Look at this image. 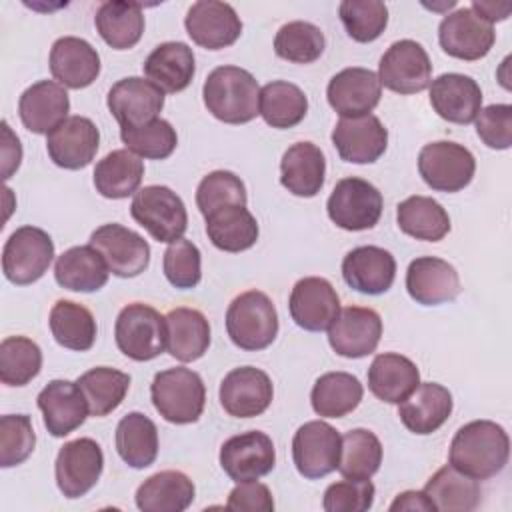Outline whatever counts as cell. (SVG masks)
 Wrapping results in <instances>:
<instances>
[{"label": "cell", "instance_id": "d4e9b609", "mask_svg": "<svg viewBox=\"0 0 512 512\" xmlns=\"http://www.w3.org/2000/svg\"><path fill=\"white\" fill-rule=\"evenodd\" d=\"M406 290L422 306H438L460 294V278L452 264L436 256H420L406 270Z\"/></svg>", "mask_w": 512, "mask_h": 512}, {"label": "cell", "instance_id": "2e32d148", "mask_svg": "<svg viewBox=\"0 0 512 512\" xmlns=\"http://www.w3.org/2000/svg\"><path fill=\"white\" fill-rule=\"evenodd\" d=\"M106 104L122 128H138L158 118L164 106V92L150 80L128 76L108 90Z\"/></svg>", "mask_w": 512, "mask_h": 512}, {"label": "cell", "instance_id": "6da1fadb", "mask_svg": "<svg viewBox=\"0 0 512 512\" xmlns=\"http://www.w3.org/2000/svg\"><path fill=\"white\" fill-rule=\"evenodd\" d=\"M510 440L492 420H472L458 428L450 444V466L474 480H488L508 464Z\"/></svg>", "mask_w": 512, "mask_h": 512}, {"label": "cell", "instance_id": "83f0119b", "mask_svg": "<svg viewBox=\"0 0 512 512\" xmlns=\"http://www.w3.org/2000/svg\"><path fill=\"white\" fill-rule=\"evenodd\" d=\"M396 276L394 256L380 246H358L342 260L344 282L362 294H382L390 290Z\"/></svg>", "mask_w": 512, "mask_h": 512}, {"label": "cell", "instance_id": "8fae6325", "mask_svg": "<svg viewBox=\"0 0 512 512\" xmlns=\"http://www.w3.org/2000/svg\"><path fill=\"white\" fill-rule=\"evenodd\" d=\"M342 436L322 420L302 424L292 438V460L296 470L310 480L322 478L338 468Z\"/></svg>", "mask_w": 512, "mask_h": 512}, {"label": "cell", "instance_id": "30bf717a", "mask_svg": "<svg viewBox=\"0 0 512 512\" xmlns=\"http://www.w3.org/2000/svg\"><path fill=\"white\" fill-rule=\"evenodd\" d=\"M376 76L380 86L396 94H418L430 86L432 62L422 44L398 40L382 54Z\"/></svg>", "mask_w": 512, "mask_h": 512}, {"label": "cell", "instance_id": "9c48e42d", "mask_svg": "<svg viewBox=\"0 0 512 512\" xmlns=\"http://www.w3.org/2000/svg\"><path fill=\"white\" fill-rule=\"evenodd\" d=\"M418 172L432 190L458 192L472 182L476 160L462 144L430 142L418 154Z\"/></svg>", "mask_w": 512, "mask_h": 512}, {"label": "cell", "instance_id": "7dc6e473", "mask_svg": "<svg viewBox=\"0 0 512 512\" xmlns=\"http://www.w3.org/2000/svg\"><path fill=\"white\" fill-rule=\"evenodd\" d=\"M382 464V444L378 436L366 428H354L342 436L338 472L344 478L368 480Z\"/></svg>", "mask_w": 512, "mask_h": 512}, {"label": "cell", "instance_id": "94428289", "mask_svg": "<svg viewBox=\"0 0 512 512\" xmlns=\"http://www.w3.org/2000/svg\"><path fill=\"white\" fill-rule=\"evenodd\" d=\"M390 510L396 512V510H424V512H432L436 510L434 504L430 502V498L422 492H416V490H406L402 494H398L394 498V502L390 504Z\"/></svg>", "mask_w": 512, "mask_h": 512}, {"label": "cell", "instance_id": "4316f807", "mask_svg": "<svg viewBox=\"0 0 512 512\" xmlns=\"http://www.w3.org/2000/svg\"><path fill=\"white\" fill-rule=\"evenodd\" d=\"M430 104L440 118L454 124H470L482 108V90L474 78L448 72L432 80Z\"/></svg>", "mask_w": 512, "mask_h": 512}, {"label": "cell", "instance_id": "6125c7cd", "mask_svg": "<svg viewBox=\"0 0 512 512\" xmlns=\"http://www.w3.org/2000/svg\"><path fill=\"white\" fill-rule=\"evenodd\" d=\"M470 8H472L478 16H482L486 22L494 24L496 20L508 18L512 6H510L508 2H506V4H494V2H478V0H474Z\"/></svg>", "mask_w": 512, "mask_h": 512}, {"label": "cell", "instance_id": "277c9868", "mask_svg": "<svg viewBox=\"0 0 512 512\" xmlns=\"http://www.w3.org/2000/svg\"><path fill=\"white\" fill-rule=\"evenodd\" d=\"M226 332L242 350L268 348L278 334V312L272 300L260 290L236 296L226 310Z\"/></svg>", "mask_w": 512, "mask_h": 512}, {"label": "cell", "instance_id": "4dcf8cb0", "mask_svg": "<svg viewBox=\"0 0 512 512\" xmlns=\"http://www.w3.org/2000/svg\"><path fill=\"white\" fill-rule=\"evenodd\" d=\"M326 158L312 142L292 144L280 160V182L294 196L312 198L324 186Z\"/></svg>", "mask_w": 512, "mask_h": 512}, {"label": "cell", "instance_id": "d6a6232c", "mask_svg": "<svg viewBox=\"0 0 512 512\" xmlns=\"http://www.w3.org/2000/svg\"><path fill=\"white\" fill-rule=\"evenodd\" d=\"M142 68L148 80L168 94H176L188 88L196 72L192 48L184 42L158 44L148 54Z\"/></svg>", "mask_w": 512, "mask_h": 512}, {"label": "cell", "instance_id": "5b68a950", "mask_svg": "<svg viewBox=\"0 0 512 512\" xmlns=\"http://www.w3.org/2000/svg\"><path fill=\"white\" fill-rule=\"evenodd\" d=\"M132 218L158 242L172 244L188 228V212L182 198L168 186H144L130 204Z\"/></svg>", "mask_w": 512, "mask_h": 512}, {"label": "cell", "instance_id": "d590c367", "mask_svg": "<svg viewBox=\"0 0 512 512\" xmlns=\"http://www.w3.org/2000/svg\"><path fill=\"white\" fill-rule=\"evenodd\" d=\"M194 482L180 470H162L146 478L136 490L142 512H182L194 500Z\"/></svg>", "mask_w": 512, "mask_h": 512}, {"label": "cell", "instance_id": "60d3db41", "mask_svg": "<svg viewBox=\"0 0 512 512\" xmlns=\"http://www.w3.org/2000/svg\"><path fill=\"white\" fill-rule=\"evenodd\" d=\"M364 394L360 380L348 372L322 374L310 394L312 408L322 418H342L356 410Z\"/></svg>", "mask_w": 512, "mask_h": 512}, {"label": "cell", "instance_id": "cb8c5ba5", "mask_svg": "<svg viewBox=\"0 0 512 512\" xmlns=\"http://www.w3.org/2000/svg\"><path fill=\"white\" fill-rule=\"evenodd\" d=\"M36 404L42 412L46 430L56 438L68 436L70 432L80 428L90 414L82 390L76 382L70 380L48 382L40 390Z\"/></svg>", "mask_w": 512, "mask_h": 512}, {"label": "cell", "instance_id": "f5cc1de1", "mask_svg": "<svg viewBox=\"0 0 512 512\" xmlns=\"http://www.w3.org/2000/svg\"><path fill=\"white\" fill-rule=\"evenodd\" d=\"M246 202H248V196H246L244 182L234 172H228V170H214L206 174L196 188V204L202 216H208L220 206H228V204L246 206Z\"/></svg>", "mask_w": 512, "mask_h": 512}, {"label": "cell", "instance_id": "7bdbcfd3", "mask_svg": "<svg viewBox=\"0 0 512 512\" xmlns=\"http://www.w3.org/2000/svg\"><path fill=\"white\" fill-rule=\"evenodd\" d=\"M396 220L398 228L416 240L438 242L450 232L448 212L440 202L428 196H410L402 200L396 208Z\"/></svg>", "mask_w": 512, "mask_h": 512}, {"label": "cell", "instance_id": "7a4b0ae2", "mask_svg": "<svg viewBox=\"0 0 512 512\" xmlns=\"http://www.w3.org/2000/svg\"><path fill=\"white\" fill-rule=\"evenodd\" d=\"M208 112L226 124H246L260 114V88L256 78L238 66L214 68L202 88Z\"/></svg>", "mask_w": 512, "mask_h": 512}, {"label": "cell", "instance_id": "e0dca14e", "mask_svg": "<svg viewBox=\"0 0 512 512\" xmlns=\"http://www.w3.org/2000/svg\"><path fill=\"white\" fill-rule=\"evenodd\" d=\"M382 336V318L372 308L348 306L328 328V342L338 356L364 358L372 354Z\"/></svg>", "mask_w": 512, "mask_h": 512}, {"label": "cell", "instance_id": "484cf974", "mask_svg": "<svg viewBox=\"0 0 512 512\" xmlns=\"http://www.w3.org/2000/svg\"><path fill=\"white\" fill-rule=\"evenodd\" d=\"M50 72L58 84L80 90L90 86L100 74L96 48L78 36H62L50 48Z\"/></svg>", "mask_w": 512, "mask_h": 512}, {"label": "cell", "instance_id": "9f6ffc18", "mask_svg": "<svg viewBox=\"0 0 512 512\" xmlns=\"http://www.w3.org/2000/svg\"><path fill=\"white\" fill-rule=\"evenodd\" d=\"M374 484L368 480H340L326 488L322 508L326 512H364L372 508Z\"/></svg>", "mask_w": 512, "mask_h": 512}, {"label": "cell", "instance_id": "5bb4252c", "mask_svg": "<svg viewBox=\"0 0 512 512\" xmlns=\"http://www.w3.org/2000/svg\"><path fill=\"white\" fill-rule=\"evenodd\" d=\"M438 40L448 56L458 60H480L494 46L496 32L494 26L472 8H458L442 18Z\"/></svg>", "mask_w": 512, "mask_h": 512}, {"label": "cell", "instance_id": "816d5d0a", "mask_svg": "<svg viewBox=\"0 0 512 512\" xmlns=\"http://www.w3.org/2000/svg\"><path fill=\"white\" fill-rule=\"evenodd\" d=\"M338 14L348 36L356 42L376 40L388 24V8L378 0H344Z\"/></svg>", "mask_w": 512, "mask_h": 512}, {"label": "cell", "instance_id": "1f68e13d", "mask_svg": "<svg viewBox=\"0 0 512 512\" xmlns=\"http://www.w3.org/2000/svg\"><path fill=\"white\" fill-rule=\"evenodd\" d=\"M420 384V372L416 364L394 352L378 354L368 368L370 392L388 404L404 402Z\"/></svg>", "mask_w": 512, "mask_h": 512}, {"label": "cell", "instance_id": "6f0895ef", "mask_svg": "<svg viewBox=\"0 0 512 512\" xmlns=\"http://www.w3.org/2000/svg\"><path fill=\"white\" fill-rule=\"evenodd\" d=\"M476 134L494 150H506L512 144V106L490 104L476 116Z\"/></svg>", "mask_w": 512, "mask_h": 512}, {"label": "cell", "instance_id": "f35d334b", "mask_svg": "<svg viewBox=\"0 0 512 512\" xmlns=\"http://www.w3.org/2000/svg\"><path fill=\"white\" fill-rule=\"evenodd\" d=\"M424 494L430 498L434 508L442 512H470L480 504L478 480L462 474L450 464L430 476L424 486Z\"/></svg>", "mask_w": 512, "mask_h": 512}, {"label": "cell", "instance_id": "3957f363", "mask_svg": "<svg viewBox=\"0 0 512 512\" xmlns=\"http://www.w3.org/2000/svg\"><path fill=\"white\" fill-rule=\"evenodd\" d=\"M152 404L172 424H192L202 416L206 388L198 372L176 366L162 370L150 384Z\"/></svg>", "mask_w": 512, "mask_h": 512}, {"label": "cell", "instance_id": "c3c4849f", "mask_svg": "<svg viewBox=\"0 0 512 512\" xmlns=\"http://www.w3.org/2000/svg\"><path fill=\"white\" fill-rule=\"evenodd\" d=\"M42 350L26 336H8L0 344V380L6 386H26L40 374Z\"/></svg>", "mask_w": 512, "mask_h": 512}, {"label": "cell", "instance_id": "ab89813d", "mask_svg": "<svg viewBox=\"0 0 512 512\" xmlns=\"http://www.w3.org/2000/svg\"><path fill=\"white\" fill-rule=\"evenodd\" d=\"M100 38L114 50H128L138 44L144 32V12L136 2H104L94 16Z\"/></svg>", "mask_w": 512, "mask_h": 512}, {"label": "cell", "instance_id": "f907efd6", "mask_svg": "<svg viewBox=\"0 0 512 512\" xmlns=\"http://www.w3.org/2000/svg\"><path fill=\"white\" fill-rule=\"evenodd\" d=\"M120 138L130 152L150 160L168 158L178 144L176 130L168 120L162 118H156L150 124L138 128H122Z\"/></svg>", "mask_w": 512, "mask_h": 512}, {"label": "cell", "instance_id": "ba28073f", "mask_svg": "<svg viewBox=\"0 0 512 512\" xmlns=\"http://www.w3.org/2000/svg\"><path fill=\"white\" fill-rule=\"evenodd\" d=\"M382 194L374 184L362 178H342L336 182L326 210L330 220L348 232L374 228L382 216Z\"/></svg>", "mask_w": 512, "mask_h": 512}, {"label": "cell", "instance_id": "603a6c76", "mask_svg": "<svg viewBox=\"0 0 512 512\" xmlns=\"http://www.w3.org/2000/svg\"><path fill=\"white\" fill-rule=\"evenodd\" d=\"M328 104L342 118H356L370 114L382 96L378 76L368 68H344L334 74L326 88Z\"/></svg>", "mask_w": 512, "mask_h": 512}, {"label": "cell", "instance_id": "ffe728a7", "mask_svg": "<svg viewBox=\"0 0 512 512\" xmlns=\"http://www.w3.org/2000/svg\"><path fill=\"white\" fill-rule=\"evenodd\" d=\"M288 310L300 328L322 332L328 330L340 314V298L326 278L306 276L294 284Z\"/></svg>", "mask_w": 512, "mask_h": 512}, {"label": "cell", "instance_id": "f1b7e54d", "mask_svg": "<svg viewBox=\"0 0 512 512\" xmlns=\"http://www.w3.org/2000/svg\"><path fill=\"white\" fill-rule=\"evenodd\" d=\"M68 110V92L54 80H40L28 86L18 100L20 120L34 134L52 132L60 122L68 118Z\"/></svg>", "mask_w": 512, "mask_h": 512}, {"label": "cell", "instance_id": "d6986e66", "mask_svg": "<svg viewBox=\"0 0 512 512\" xmlns=\"http://www.w3.org/2000/svg\"><path fill=\"white\" fill-rule=\"evenodd\" d=\"M100 146V132L86 116H68L46 136L50 160L66 170L88 166Z\"/></svg>", "mask_w": 512, "mask_h": 512}, {"label": "cell", "instance_id": "7c38bea8", "mask_svg": "<svg viewBox=\"0 0 512 512\" xmlns=\"http://www.w3.org/2000/svg\"><path fill=\"white\" fill-rule=\"evenodd\" d=\"M104 468V454L96 440L76 438L66 442L56 456L54 472L58 490L66 498H80L90 492Z\"/></svg>", "mask_w": 512, "mask_h": 512}, {"label": "cell", "instance_id": "f6af8a7d", "mask_svg": "<svg viewBox=\"0 0 512 512\" xmlns=\"http://www.w3.org/2000/svg\"><path fill=\"white\" fill-rule=\"evenodd\" d=\"M76 384L86 398L90 416L102 418L122 404L130 388V376L116 368L96 366L84 372Z\"/></svg>", "mask_w": 512, "mask_h": 512}, {"label": "cell", "instance_id": "7402d4cb", "mask_svg": "<svg viewBox=\"0 0 512 512\" xmlns=\"http://www.w3.org/2000/svg\"><path fill=\"white\" fill-rule=\"evenodd\" d=\"M332 144L344 162L372 164L386 152L388 130L372 114L342 118L332 130Z\"/></svg>", "mask_w": 512, "mask_h": 512}, {"label": "cell", "instance_id": "bcb514c9", "mask_svg": "<svg viewBox=\"0 0 512 512\" xmlns=\"http://www.w3.org/2000/svg\"><path fill=\"white\" fill-rule=\"evenodd\" d=\"M308 112L306 94L292 82L274 80L260 90V116L272 128H292Z\"/></svg>", "mask_w": 512, "mask_h": 512}, {"label": "cell", "instance_id": "52a82bcc", "mask_svg": "<svg viewBox=\"0 0 512 512\" xmlns=\"http://www.w3.org/2000/svg\"><path fill=\"white\" fill-rule=\"evenodd\" d=\"M54 258V242L36 226L16 228L2 250V272L18 286L32 284L44 276Z\"/></svg>", "mask_w": 512, "mask_h": 512}, {"label": "cell", "instance_id": "f546056e", "mask_svg": "<svg viewBox=\"0 0 512 512\" xmlns=\"http://www.w3.org/2000/svg\"><path fill=\"white\" fill-rule=\"evenodd\" d=\"M452 414V394L436 382H422L416 390L398 404L402 424L414 434L436 432Z\"/></svg>", "mask_w": 512, "mask_h": 512}, {"label": "cell", "instance_id": "8d00e7d4", "mask_svg": "<svg viewBox=\"0 0 512 512\" xmlns=\"http://www.w3.org/2000/svg\"><path fill=\"white\" fill-rule=\"evenodd\" d=\"M204 218L206 234L218 250L242 252L252 248L258 240V222L246 206H220Z\"/></svg>", "mask_w": 512, "mask_h": 512}, {"label": "cell", "instance_id": "836d02e7", "mask_svg": "<svg viewBox=\"0 0 512 512\" xmlns=\"http://www.w3.org/2000/svg\"><path fill=\"white\" fill-rule=\"evenodd\" d=\"M166 350L180 362L202 358L210 346V324L200 310L174 308L166 316Z\"/></svg>", "mask_w": 512, "mask_h": 512}, {"label": "cell", "instance_id": "681fc988", "mask_svg": "<svg viewBox=\"0 0 512 512\" xmlns=\"http://www.w3.org/2000/svg\"><path fill=\"white\" fill-rule=\"evenodd\" d=\"M326 40L322 30L304 20H294L284 24L274 38V52L294 64H310L318 60L324 52Z\"/></svg>", "mask_w": 512, "mask_h": 512}, {"label": "cell", "instance_id": "91938a15", "mask_svg": "<svg viewBox=\"0 0 512 512\" xmlns=\"http://www.w3.org/2000/svg\"><path fill=\"white\" fill-rule=\"evenodd\" d=\"M2 178L8 180L20 166V160H22V146H20V140L18 136L12 134L8 122L4 120L2 122Z\"/></svg>", "mask_w": 512, "mask_h": 512}, {"label": "cell", "instance_id": "74e56055", "mask_svg": "<svg viewBox=\"0 0 512 512\" xmlns=\"http://www.w3.org/2000/svg\"><path fill=\"white\" fill-rule=\"evenodd\" d=\"M144 176V162L128 148L112 150L94 168L96 190L110 200L128 198L138 192Z\"/></svg>", "mask_w": 512, "mask_h": 512}, {"label": "cell", "instance_id": "9a60e30c", "mask_svg": "<svg viewBox=\"0 0 512 512\" xmlns=\"http://www.w3.org/2000/svg\"><path fill=\"white\" fill-rule=\"evenodd\" d=\"M274 464V442L260 430L236 434L220 448V466L234 482L258 480L272 472Z\"/></svg>", "mask_w": 512, "mask_h": 512}, {"label": "cell", "instance_id": "4fadbf2b", "mask_svg": "<svg viewBox=\"0 0 512 512\" xmlns=\"http://www.w3.org/2000/svg\"><path fill=\"white\" fill-rule=\"evenodd\" d=\"M90 246H94L108 270L120 278H134L148 268L150 246L134 230L122 224H102L90 234Z\"/></svg>", "mask_w": 512, "mask_h": 512}, {"label": "cell", "instance_id": "e575fe53", "mask_svg": "<svg viewBox=\"0 0 512 512\" xmlns=\"http://www.w3.org/2000/svg\"><path fill=\"white\" fill-rule=\"evenodd\" d=\"M108 266L94 246H72L56 258V282L74 292H96L108 282Z\"/></svg>", "mask_w": 512, "mask_h": 512}, {"label": "cell", "instance_id": "680465c9", "mask_svg": "<svg viewBox=\"0 0 512 512\" xmlns=\"http://www.w3.org/2000/svg\"><path fill=\"white\" fill-rule=\"evenodd\" d=\"M226 508L246 510V512H272L274 500L266 484L256 480H246V482H238V486L232 488Z\"/></svg>", "mask_w": 512, "mask_h": 512}, {"label": "cell", "instance_id": "b9f144b4", "mask_svg": "<svg viewBox=\"0 0 512 512\" xmlns=\"http://www.w3.org/2000/svg\"><path fill=\"white\" fill-rule=\"evenodd\" d=\"M116 450L130 468H148L158 456L156 424L142 412L126 414L116 426Z\"/></svg>", "mask_w": 512, "mask_h": 512}, {"label": "cell", "instance_id": "db71d44e", "mask_svg": "<svg viewBox=\"0 0 512 512\" xmlns=\"http://www.w3.org/2000/svg\"><path fill=\"white\" fill-rule=\"evenodd\" d=\"M36 434L26 414H6L0 418V466L22 464L34 450Z\"/></svg>", "mask_w": 512, "mask_h": 512}, {"label": "cell", "instance_id": "44dd1931", "mask_svg": "<svg viewBox=\"0 0 512 512\" xmlns=\"http://www.w3.org/2000/svg\"><path fill=\"white\" fill-rule=\"evenodd\" d=\"M184 26L192 42L206 50L232 46L242 34V22L236 10L218 0L194 2L184 18Z\"/></svg>", "mask_w": 512, "mask_h": 512}, {"label": "cell", "instance_id": "11a10c76", "mask_svg": "<svg viewBox=\"0 0 512 512\" xmlns=\"http://www.w3.org/2000/svg\"><path fill=\"white\" fill-rule=\"evenodd\" d=\"M200 262L202 258H200L198 246L186 238H178L164 252V260H162L164 276L174 288L190 290L198 286L202 278Z\"/></svg>", "mask_w": 512, "mask_h": 512}, {"label": "cell", "instance_id": "ac0fdd59", "mask_svg": "<svg viewBox=\"0 0 512 512\" xmlns=\"http://www.w3.org/2000/svg\"><path fill=\"white\" fill-rule=\"evenodd\" d=\"M220 404L234 418L260 416L272 402L274 388L270 376L254 366L230 370L220 384Z\"/></svg>", "mask_w": 512, "mask_h": 512}, {"label": "cell", "instance_id": "8992f818", "mask_svg": "<svg viewBox=\"0 0 512 512\" xmlns=\"http://www.w3.org/2000/svg\"><path fill=\"white\" fill-rule=\"evenodd\" d=\"M114 338L118 350L130 360H152L166 348V318L148 304L132 302L120 310Z\"/></svg>", "mask_w": 512, "mask_h": 512}, {"label": "cell", "instance_id": "ee69618b", "mask_svg": "<svg viewBox=\"0 0 512 512\" xmlns=\"http://www.w3.org/2000/svg\"><path fill=\"white\" fill-rule=\"evenodd\" d=\"M50 332L54 340L76 352H86L96 340V320L92 312L72 300H58L50 310Z\"/></svg>", "mask_w": 512, "mask_h": 512}]
</instances>
